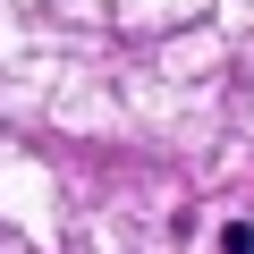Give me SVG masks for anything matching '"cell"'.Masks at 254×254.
<instances>
[{
    "label": "cell",
    "instance_id": "obj_1",
    "mask_svg": "<svg viewBox=\"0 0 254 254\" xmlns=\"http://www.w3.org/2000/svg\"><path fill=\"white\" fill-rule=\"evenodd\" d=\"M220 254H254V220H229L220 229Z\"/></svg>",
    "mask_w": 254,
    "mask_h": 254
}]
</instances>
